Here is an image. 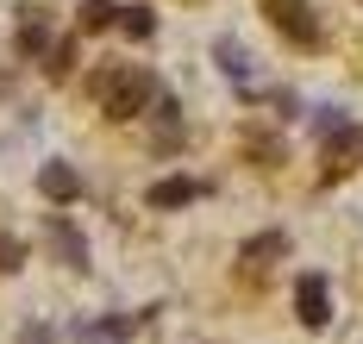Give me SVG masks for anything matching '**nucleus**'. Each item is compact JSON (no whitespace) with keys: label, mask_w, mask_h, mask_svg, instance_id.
Masks as SVG:
<instances>
[{"label":"nucleus","mask_w":363,"mask_h":344,"mask_svg":"<svg viewBox=\"0 0 363 344\" xmlns=\"http://www.w3.org/2000/svg\"><path fill=\"white\" fill-rule=\"evenodd\" d=\"M94 88H101V107H107L113 119L150 113V101L163 94V88H157V76H150V69H138V63H132V69H113V76H101Z\"/></svg>","instance_id":"nucleus-1"},{"label":"nucleus","mask_w":363,"mask_h":344,"mask_svg":"<svg viewBox=\"0 0 363 344\" xmlns=\"http://www.w3.org/2000/svg\"><path fill=\"white\" fill-rule=\"evenodd\" d=\"M19 257H26V251H19V238H6V231H0V269H19Z\"/></svg>","instance_id":"nucleus-13"},{"label":"nucleus","mask_w":363,"mask_h":344,"mask_svg":"<svg viewBox=\"0 0 363 344\" xmlns=\"http://www.w3.org/2000/svg\"><path fill=\"white\" fill-rule=\"evenodd\" d=\"M132 319H101V326H75V344H125Z\"/></svg>","instance_id":"nucleus-7"},{"label":"nucleus","mask_w":363,"mask_h":344,"mask_svg":"<svg viewBox=\"0 0 363 344\" xmlns=\"http://www.w3.org/2000/svg\"><path fill=\"white\" fill-rule=\"evenodd\" d=\"M119 25H125L132 38H150V32H157V19H150V6H119Z\"/></svg>","instance_id":"nucleus-12"},{"label":"nucleus","mask_w":363,"mask_h":344,"mask_svg":"<svg viewBox=\"0 0 363 344\" xmlns=\"http://www.w3.org/2000/svg\"><path fill=\"white\" fill-rule=\"evenodd\" d=\"M213 57H219V69H225L232 81H251V57H245V44L219 38V44H213Z\"/></svg>","instance_id":"nucleus-8"},{"label":"nucleus","mask_w":363,"mask_h":344,"mask_svg":"<svg viewBox=\"0 0 363 344\" xmlns=\"http://www.w3.org/2000/svg\"><path fill=\"white\" fill-rule=\"evenodd\" d=\"M19 344H50V326H26V332H19Z\"/></svg>","instance_id":"nucleus-15"},{"label":"nucleus","mask_w":363,"mask_h":344,"mask_svg":"<svg viewBox=\"0 0 363 344\" xmlns=\"http://www.w3.org/2000/svg\"><path fill=\"white\" fill-rule=\"evenodd\" d=\"M113 19H119L113 0H82V25H88V32H101V25H113Z\"/></svg>","instance_id":"nucleus-11"},{"label":"nucleus","mask_w":363,"mask_h":344,"mask_svg":"<svg viewBox=\"0 0 363 344\" xmlns=\"http://www.w3.org/2000/svg\"><path fill=\"white\" fill-rule=\"evenodd\" d=\"M19 44H26V50H44V44H50L44 19H38V6H26V19H19Z\"/></svg>","instance_id":"nucleus-9"},{"label":"nucleus","mask_w":363,"mask_h":344,"mask_svg":"<svg viewBox=\"0 0 363 344\" xmlns=\"http://www.w3.org/2000/svg\"><path fill=\"white\" fill-rule=\"evenodd\" d=\"M44 238H50V251H57V257H63L69 269H88V238H82V231H75L69 219H63V213H57V219L44 226Z\"/></svg>","instance_id":"nucleus-4"},{"label":"nucleus","mask_w":363,"mask_h":344,"mask_svg":"<svg viewBox=\"0 0 363 344\" xmlns=\"http://www.w3.org/2000/svg\"><path fill=\"white\" fill-rule=\"evenodd\" d=\"M269 19H276V32L289 44H320V25H313L307 0H269Z\"/></svg>","instance_id":"nucleus-3"},{"label":"nucleus","mask_w":363,"mask_h":344,"mask_svg":"<svg viewBox=\"0 0 363 344\" xmlns=\"http://www.w3.org/2000/svg\"><path fill=\"white\" fill-rule=\"evenodd\" d=\"M38 188H44V200H57V207H63V200L82 194V176H75L69 163H44V169H38Z\"/></svg>","instance_id":"nucleus-5"},{"label":"nucleus","mask_w":363,"mask_h":344,"mask_svg":"<svg viewBox=\"0 0 363 344\" xmlns=\"http://www.w3.org/2000/svg\"><path fill=\"white\" fill-rule=\"evenodd\" d=\"M207 182H188V176H169V182H157L150 188V207H188V200H201Z\"/></svg>","instance_id":"nucleus-6"},{"label":"nucleus","mask_w":363,"mask_h":344,"mask_svg":"<svg viewBox=\"0 0 363 344\" xmlns=\"http://www.w3.org/2000/svg\"><path fill=\"white\" fill-rule=\"evenodd\" d=\"M69 63H75V50H69V44H57V50H50V76H69Z\"/></svg>","instance_id":"nucleus-14"},{"label":"nucleus","mask_w":363,"mask_h":344,"mask_svg":"<svg viewBox=\"0 0 363 344\" xmlns=\"http://www.w3.org/2000/svg\"><path fill=\"white\" fill-rule=\"evenodd\" d=\"M294 313H301V326H313V332L332 319V282L326 275H301V282H294Z\"/></svg>","instance_id":"nucleus-2"},{"label":"nucleus","mask_w":363,"mask_h":344,"mask_svg":"<svg viewBox=\"0 0 363 344\" xmlns=\"http://www.w3.org/2000/svg\"><path fill=\"white\" fill-rule=\"evenodd\" d=\"M282 251H289V238H282V231H263V238H251V244H245V257H251V263H263V257H282Z\"/></svg>","instance_id":"nucleus-10"}]
</instances>
